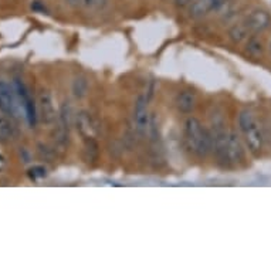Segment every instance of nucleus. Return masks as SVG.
I'll return each mask as SVG.
<instances>
[{
  "label": "nucleus",
  "instance_id": "obj_2",
  "mask_svg": "<svg viewBox=\"0 0 271 271\" xmlns=\"http://www.w3.org/2000/svg\"><path fill=\"white\" fill-rule=\"evenodd\" d=\"M0 111L7 115H16L17 111L14 91L5 81H0Z\"/></svg>",
  "mask_w": 271,
  "mask_h": 271
},
{
  "label": "nucleus",
  "instance_id": "obj_1",
  "mask_svg": "<svg viewBox=\"0 0 271 271\" xmlns=\"http://www.w3.org/2000/svg\"><path fill=\"white\" fill-rule=\"evenodd\" d=\"M186 139L189 143V148L200 158H203L209 154L213 147V138L204 127L196 118H187L185 123Z\"/></svg>",
  "mask_w": 271,
  "mask_h": 271
},
{
  "label": "nucleus",
  "instance_id": "obj_16",
  "mask_svg": "<svg viewBox=\"0 0 271 271\" xmlns=\"http://www.w3.org/2000/svg\"><path fill=\"white\" fill-rule=\"evenodd\" d=\"M247 51L252 54V56H259L261 54V43H259L257 40H252L247 44Z\"/></svg>",
  "mask_w": 271,
  "mask_h": 271
},
{
  "label": "nucleus",
  "instance_id": "obj_7",
  "mask_svg": "<svg viewBox=\"0 0 271 271\" xmlns=\"http://www.w3.org/2000/svg\"><path fill=\"white\" fill-rule=\"evenodd\" d=\"M271 23L268 13L264 10H254V12L247 17V29L252 31H263L265 30Z\"/></svg>",
  "mask_w": 271,
  "mask_h": 271
},
{
  "label": "nucleus",
  "instance_id": "obj_5",
  "mask_svg": "<svg viewBox=\"0 0 271 271\" xmlns=\"http://www.w3.org/2000/svg\"><path fill=\"white\" fill-rule=\"evenodd\" d=\"M226 158H227V163H240L244 159V151L241 147V142L234 132H230L227 135Z\"/></svg>",
  "mask_w": 271,
  "mask_h": 271
},
{
  "label": "nucleus",
  "instance_id": "obj_13",
  "mask_svg": "<svg viewBox=\"0 0 271 271\" xmlns=\"http://www.w3.org/2000/svg\"><path fill=\"white\" fill-rule=\"evenodd\" d=\"M247 26H241V25H237L234 26L232 30L228 31V36H230V38L233 40L234 43H240V41H243L244 38H246L247 36Z\"/></svg>",
  "mask_w": 271,
  "mask_h": 271
},
{
  "label": "nucleus",
  "instance_id": "obj_3",
  "mask_svg": "<svg viewBox=\"0 0 271 271\" xmlns=\"http://www.w3.org/2000/svg\"><path fill=\"white\" fill-rule=\"evenodd\" d=\"M134 121L135 128L139 134H143L149 127V112H148V99L143 95L136 99L135 110H134Z\"/></svg>",
  "mask_w": 271,
  "mask_h": 271
},
{
  "label": "nucleus",
  "instance_id": "obj_9",
  "mask_svg": "<svg viewBox=\"0 0 271 271\" xmlns=\"http://www.w3.org/2000/svg\"><path fill=\"white\" fill-rule=\"evenodd\" d=\"M220 2L219 0H193L191 3V12L192 17H202L204 14H207L210 10H213Z\"/></svg>",
  "mask_w": 271,
  "mask_h": 271
},
{
  "label": "nucleus",
  "instance_id": "obj_6",
  "mask_svg": "<svg viewBox=\"0 0 271 271\" xmlns=\"http://www.w3.org/2000/svg\"><path fill=\"white\" fill-rule=\"evenodd\" d=\"M38 105L41 111V118L46 123H51L56 121V108L54 101L49 91H41L38 95Z\"/></svg>",
  "mask_w": 271,
  "mask_h": 271
},
{
  "label": "nucleus",
  "instance_id": "obj_19",
  "mask_svg": "<svg viewBox=\"0 0 271 271\" xmlns=\"http://www.w3.org/2000/svg\"><path fill=\"white\" fill-rule=\"evenodd\" d=\"M5 168H6V159H5V158H3V156L0 155V172H2V171H3Z\"/></svg>",
  "mask_w": 271,
  "mask_h": 271
},
{
  "label": "nucleus",
  "instance_id": "obj_15",
  "mask_svg": "<svg viewBox=\"0 0 271 271\" xmlns=\"http://www.w3.org/2000/svg\"><path fill=\"white\" fill-rule=\"evenodd\" d=\"M256 122V118L253 115L250 111H243L240 114V117H239V125H240V130L244 131L246 128H248L250 125Z\"/></svg>",
  "mask_w": 271,
  "mask_h": 271
},
{
  "label": "nucleus",
  "instance_id": "obj_18",
  "mask_svg": "<svg viewBox=\"0 0 271 271\" xmlns=\"http://www.w3.org/2000/svg\"><path fill=\"white\" fill-rule=\"evenodd\" d=\"M31 171H34V176H38V178H41L46 175V171H44L43 168H34V169H31Z\"/></svg>",
  "mask_w": 271,
  "mask_h": 271
},
{
  "label": "nucleus",
  "instance_id": "obj_14",
  "mask_svg": "<svg viewBox=\"0 0 271 271\" xmlns=\"http://www.w3.org/2000/svg\"><path fill=\"white\" fill-rule=\"evenodd\" d=\"M87 90H88V84L84 77H78L75 78L74 82H73V93L77 98H82L87 94Z\"/></svg>",
  "mask_w": 271,
  "mask_h": 271
},
{
  "label": "nucleus",
  "instance_id": "obj_12",
  "mask_svg": "<svg viewBox=\"0 0 271 271\" xmlns=\"http://www.w3.org/2000/svg\"><path fill=\"white\" fill-rule=\"evenodd\" d=\"M14 135V127L12 122L5 117H0V141L12 139Z\"/></svg>",
  "mask_w": 271,
  "mask_h": 271
},
{
  "label": "nucleus",
  "instance_id": "obj_20",
  "mask_svg": "<svg viewBox=\"0 0 271 271\" xmlns=\"http://www.w3.org/2000/svg\"><path fill=\"white\" fill-rule=\"evenodd\" d=\"M270 51H271V43H270Z\"/></svg>",
  "mask_w": 271,
  "mask_h": 271
},
{
  "label": "nucleus",
  "instance_id": "obj_4",
  "mask_svg": "<svg viewBox=\"0 0 271 271\" xmlns=\"http://www.w3.org/2000/svg\"><path fill=\"white\" fill-rule=\"evenodd\" d=\"M243 132H244V136H246L247 147L250 149V152L257 156L261 152V149H263V132H261L259 122L256 121Z\"/></svg>",
  "mask_w": 271,
  "mask_h": 271
},
{
  "label": "nucleus",
  "instance_id": "obj_11",
  "mask_svg": "<svg viewBox=\"0 0 271 271\" xmlns=\"http://www.w3.org/2000/svg\"><path fill=\"white\" fill-rule=\"evenodd\" d=\"M176 107L180 112L189 114L195 110L196 107V95L192 91H183L178 95L176 98Z\"/></svg>",
  "mask_w": 271,
  "mask_h": 271
},
{
  "label": "nucleus",
  "instance_id": "obj_10",
  "mask_svg": "<svg viewBox=\"0 0 271 271\" xmlns=\"http://www.w3.org/2000/svg\"><path fill=\"white\" fill-rule=\"evenodd\" d=\"M77 128L80 131L81 135L86 138H94V134L97 131L95 123L93 122V119L87 112H80L77 115Z\"/></svg>",
  "mask_w": 271,
  "mask_h": 271
},
{
  "label": "nucleus",
  "instance_id": "obj_8",
  "mask_svg": "<svg viewBox=\"0 0 271 271\" xmlns=\"http://www.w3.org/2000/svg\"><path fill=\"white\" fill-rule=\"evenodd\" d=\"M16 87H17V94H19V97L22 98V102H23V107H25L26 117L29 119L30 125H34V122H36V115H34V105H33L30 95L27 93L26 87L23 86L20 81L16 82Z\"/></svg>",
  "mask_w": 271,
  "mask_h": 271
},
{
  "label": "nucleus",
  "instance_id": "obj_17",
  "mask_svg": "<svg viewBox=\"0 0 271 271\" xmlns=\"http://www.w3.org/2000/svg\"><path fill=\"white\" fill-rule=\"evenodd\" d=\"M193 0H175V5L178 7H186L191 5Z\"/></svg>",
  "mask_w": 271,
  "mask_h": 271
}]
</instances>
